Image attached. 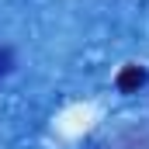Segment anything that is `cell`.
<instances>
[{
  "instance_id": "6da1fadb",
  "label": "cell",
  "mask_w": 149,
  "mask_h": 149,
  "mask_svg": "<svg viewBox=\"0 0 149 149\" xmlns=\"http://www.w3.org/2000/svg\"><path fill=\"white\" fill-rule=\"evenodd\" d=\"M146 80H149L146 66H135V63H132V66H125L121 73L114 76V87H118L121 94H135V90H139V87H142Z\"/></svg>"
},
{
  "instance_id": "7a4b0ae2",
  "label": "cell",
  "mask_w": 149,
  "mask_h": 149,
  "mask_svg": "<svg viewBox=\"0 0 149 149\" xmlns=\"http://www.w3.org/2000/svg\"><path fill=\"white\" fill-rule=\"evenodd\" d=\"M14 70V49L10 45H0V80Z\"/></svg>"
}]
</instances>
